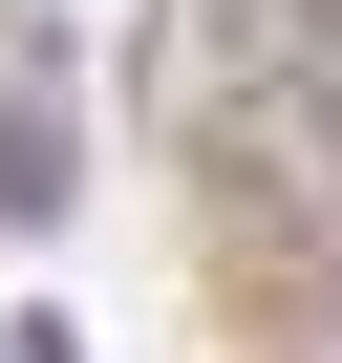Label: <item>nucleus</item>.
Segmentation results:
<instances>
[{
	"label": "nucleus",
	"instance_id": "obj_1",
	"mask_svg": "<svg viewBox=\"0 0 342 363\" xmlns=\"http://www.w3.org/2000/svg\"><path fill=\"white\" fill-rule=\"evenodd\" d=\"M65 193H86V128H65V43H22V65H0V214L43 235Z\"/></svg>",
	"mask_w": 342,
	"mask_h": 363
}]
</instances>
